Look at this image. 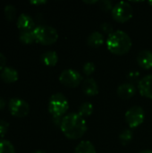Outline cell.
<instances>
[{
  "label": "cell",
  "mask_w": 152,
  "mask_h": 153,
  "mask_svg": "<svg viewBox=\"0 0 152 153\" xmlns=\"http://www.w3.org/2000/svg\"><path fill=\"white\" fill-rule=\"evenodd\" d=\"M61 130L66 138L77 140L82 138L87 131V124L78 113H70L64 117L60 124Z\"/></svg>",
  "instance_id": "obj_1"
},
{
  "label": "cell",
  "mask_w": 152,
  "mask_h": 153,
  "mask_svg": "<svg viewBox=\"0 0 152 153\" xmlns=\"http://www.w3.org/2000/svg\"><path fill=\"white\" fill-rule=\"evenodd\" d=\"M107 47L114 55L122 56L130 51L132 48V39L126 32L116 30L108 36Z\"/></svg>",
  "instance_id": "obj_2"
},
{
  "label": "cell",
  "mask_w": 152,
  "mask_h": 153,
  "mask_svg": "<svg viewBox=\"0 0 152 153\" xmlns=\"http://www.w3.org/2000/svg\"><path fill=\"white\" fill-rule=\"evenodd\" d=\"M32 31L36 41L43 45L54 44L58 39V33L56 30L48 25H39L35 27Z\"/></svg>",
  "instance_id": "obj_3"
},
{
  "label": "cell",
  "mask_w": 152,
  "mask_h": 153,
  "mask_svg": "<svg viewBox=\"0 0 152 153\" xmlns=\"http://www.w3.org/2000/svg\"><path fill=\"white\" fill-rule=\"evenodd\" d=\"M69 108L67 99L62 93L53 94L48 101V111L54 117H60L66 113Z\"/></svg>",
  "instance_id": "obj_4"
},
{
  "label": "cell",
  "mask_w": 152,
  "mask_h": 153,
  "mask_svg": "<svg viewBox=\"0 0 152 153\" xmlns=\"http://www.w3.org/2000/svg\"><path fill=\"white\" fill-rule=\"evenodd\" d=\"M133 14L132 5L125 1L118 2L112 9V16L118 22H126Z\"/></svg>",
  "instance_id": "obj_5"
},
{
  "label": "cell",
  "mask_w": 152,
  "mask_h": 153,
  "mask_svg": "<svg viewBox=\"0 0 152 153\" xmlns=\"http://www.w3.org/2000/svg\"><path fill=\"white\" fill-rule=\"evenodd\" d=\"M60 82L69 88H76L80 85L82 81V74L73 69H66L64 70L59 75Z\"/></svg>",
  "instance_id": "obj_6"
},
{
  "label": "cell",
  "mask_w": 152,
  "mask_h": 153,
  "mask_svg": "<svg viewBox=\"0 0 152 153\" xmlns=\"http://www.w3.org/2000/svg\"><path fill=\"white\" fill-rule=\"evenodd\" d=\"M145 118V113L142 108L139 106L129 108L125 113V120L131 128H136L140 126Z\"/></svg>",
  "instance_id": "obj_7"
},
{
  "label": "cell",
  "mask_w": 152,
  "mask_h": 153,
  "mask_svg": "<svg viewBox=\"0 0 152 153\" xmlns=\"http://www.w3.org/2000/svg\"><path fill=\"white\" fill-rule=\"evenodd\" d=\"M8 107H9V110L11 114L18 117H23L27 116L30 111L29 104L24 100L20 99V98L11 99L9 100Z\"/></svg>",
  "instance_id": "obj_8"
},
{
  "label": "cell",
  "mask_w": 152,
  "mask_h": 153,
  "mask_svg": "<svg viewBox=\"0 0 152 153\" xmlns=\"http://www.w3.org/2000/svg\"><path fill=\"white\" fill-rule=\"evenodd\" d=\"M138 90L142 96L152 99V74L144 76L138 83Z\"/></svg>",
  "instance_id": "obj_9"
},
{
  "label": "cell",
  "mask_w": 152,
  "mask_h": 153,
  "mask_svg": "<svg viewBox=\"0 0 152 153\" xmlns=\"http://www.w3.org/2000/svg\"><path fill=\"white\" fill-rule=\"evenodd\" d=\"M136 88L132 83H124L117 88V95L122 100H129L134 96Z\"/></svg>",
  "instance_id": "obj_10"
},
{
  "label": "cell",
  "mask_w": 152,
  "mask_h": 153,
  "mask_svg": "<svg viewBox=\"0 0 152 153\" xmlns=\"http://www.w3.org/2000/svg\"><path fill=\"white\" fill-rule=\"evenodd\" d=\"M82 91L87 96H96L99 91V85L93 78H87L82 82Z\"/></svg>",
  "instance_id": "obj_11"
},
{
  "label": "cell",
  "mask_w": 152,
  "mask_h": 153,
  "mask_svg": "<svg viewBox=\"0 0 152 153\" xmlns=\"http://www.w3.org/2000/svg\"><path fill=\"white\" fill-rule=\"evenodd\" d=\"M137 62L143 69L152 68V52L150 50H142L137 56Z\"/></svg>",
  "instance_id": "obj_12"
},
{
  "label": "cell",
  "mask_w": 152,
  "mask_h": 153,
  "mask_svg": "<svg viewBox=\"0 0 152 153\" xmlns=\"http://www.w3.org/2000/svg\"><path fill=\"white\" fill-rule=\"evenodd\" d=\"M17 27L22 30H31L34 27V21L30 15L22 13L17 19Z\"/></svg>",
  "instance_id": "obj_13"
},
{
  "label": "cell",
  "mask_w": 152,
  "mask_h": 153,
  "mask_svg": "<svg viewBox=\"0 0 152 153\" xmlns=\"http://www.w3.org/2000/svg\"><path fill=\"white\" fill-rule=\"evenodd\" d=\"M0 77L5 82H13L18 79V72L11 66H5L1 71Z\"/></svg>",
  "instance_id": "obj_14"
},
{
  "label": "cell",
  "mask_w": 152,
  "mask_h": 153,
  "mask_svg": "<svg viewBox=\"0 0 152 153\" xmlns=\"http://www.w3.org/2000/svg\"><path fill=\"white\" fill-rule=\"evenodd\" d=\"M41 61L47 66H54L58 62V56L56 51H46L41 55Z\"/></svg>",
  "instance_id": "obj_15"
},
{
  "label": "cell",
  "mask_w": 152,
  "mask_h": 153,
  "mask_svg": "<svg viewBox=\"0 0 152 153\" xmlns=\"http://www.w3.org/2000/svg\"><path fill=\"white\" fill-rule=\"evenodd\" d=\"M104 43L103 35L99 31H94L87 38V44L92 48H99Z\"/></svg>",
  "instance_id": "obj_16"
},
{
  "label": "cell",
  "mask_w": 152,
  "mask_h": 153,
  "mask_svg": "<svg viewBox=\"0 0 152 153\" xmlns=\"http://www.w3.org/2000/svg\"><path fill=\"white\" fill-rule=\"evenodd\" d=\"M75 153H96V150L90 142L82 141L76 146Z\"/></svg>",
  "instance_id": "obj_17"
},
{
  "label": "cell",
  "mask_w": 152,
  "mask_h": 153,
  "mask_svg": "<svg viewBox=\"0 0 152 153\" xmlns=\"http://www.w3.org/2000/svg\"><path fill=\"white\" fill-rule=\"evenodd\" d=\"M93 105L90 102H84L82 104L80 105L79 107V111L78 114L80 116H82V117H90L92 113H93Z\"/></svg>",
  "instance_id": "obj_18"
},
{
  "label": "cell",
  "mask_w": 152,
  "mask_h": 153,
  "mask_svg": "<svg viewBox=\"0 0 152 153\" xmlns=\"http://www.w3.org/2000/svg\"><path fill=\"white\" fill-rule=\"evenodd\" d=\"M19 39L24 44H30L33 41H36L32 30H22L19 35Z\"/></svg>",
  "instance_id": "obj_19"
},
{
  "label": "cell",
  "mask_w": 152,
  "mask_h": 153,
  "mask_svg": "<svg viewBox=\"0 0 152 153\" xmlns=\"http://www.w3.org/2000/svg\"><path fill=\"white\" fill-rule=\"evenodd\" d=\"M0 153H15L14 146L5 139H0Z\"/></svg>",
  "instance_id": "obj_20"
},
{
  "label": "cell",
  "mask_w": 152,
  "mask_h": 153,
  "mask_svg": "<svg viewBox=\"0 0 152 153\" xmlns=\"http://www.w3.org/2000/svg\"><path fill=\"white\" fill-rule=\"evenodd\" d=\"M133 132L130 129H125V130H124L120 134V135H119V141H120V143L122 144L127 145L133 140Z\"/></svg>",
  "instance_id": "obj_21"
},
{
  "label": "cell",
  "mask_w": 152,
  "mask_h": 153,
  "mask_svg": "<svg viewBox=\"0 0 152 153\" xmlns=\"http://www.w3.org/2000/svg\"><path fill=\"white\" fill-rule=\"evenodd\" d=\"M4 14L8 20H13L16 14V8L14 7V5L11 4H6L4 7Z\"/></svg>",
  "instance_id": "obj_22"
},
{
  "label": "cell",
  "mask_w": 152,
  "mask_h": 153,
  "mask_svg": "<svg viewBox=\"0 0 152 153\" xmlns=\"http://www.w3.org/2000/svg\"><path fill=\"white\" fill-rule=\"evenodd\" d=\"M95 68L96 67H95L94 63H92V62H87V63L84 64V65L82 67V70H83V72H84V74L86 75H90V74H92L94 73Z\"/></svg>",
  "instance_id": "obj_23"
},
{
  "label": "cell",
  "mask_w": 152,
  "mask_h": 153,
  "mask_svg": "<svg viewBox=\"0 0 152 153\" xmlns=\"http://www.w3.org/2000/svg\"><path fill=\"white\" fill-rule=\"evenodd\" d=\"M9 128V123L4 119H0V136L3 137Z\"/></svg>",
  "instance_id": "obj_24"
},
{
  "label": "cell",
  "mask_w": 152,
  "mask_h": 153,
  "mask_svg": "<svg viewBox=\"0 0 152 153\" xmlns=\"http://www.w3.org/2000/svg\"><path fill=\"white\" fill-rule=\"evenodd\" d=\"M113 4H112V2L111 1H108V0H103L100 2V8L103 9L104 11H108L110 9H113Z\"/></svg>",
  "instance_id": "obj_25"
},
{
  "label": "cell",
  "mask_w": 152,
  "mask_h": 153,
  "mask_svg": "<svg viewBox=\"0 0 152 153\" xmlns=\"http://www.w3.org/2000/svg\"><path fill=\"white\" fill-rule=\"evenodd\" d=\"M101 28H102V30H103L107 34L111 35V34L113 33V26H112L110 23H108V22H104V23H102V24H101Z\"/></svg>",
  "instance_id": "obj_26"
},
{
  "label": "cell",
  "mask_w": 152,
  "mask_h": 153,
  "mask_svg": "<svg viewBox=\"0 0 152 153\" xmlns=\"http://www.w3.org/2000/svg\"><path fill=\"white\" fill-rule=\"evenodd\" d=\"M5 62H6V58H5L4 55L3 53L0 52V71H2V70L5 67V66H4Z\"/></svg>",
  "instance_id": "obj_27"
},
{
  "label": "cell",
  "mask_w": 152,
  "mask_h": 153,
  "mask_svg": "<svg viewBox=\"0 0 152 153\" xmlns=\"http://www.w3.org/2000/svg\"><path fill=\"white\" fill-rule=\"evenodd\" d=\"M4 106H5V100L4 98L0 97V110L3 109L4 108Z\"/></svg>",
  "instance_id": "obj_28"
},
{
  "label": "cell",
  "mask_w": 152,
  "mask_h": 153,
  "mask_svg": "<svg viewBox=\"0 0 152 153\" xmlns=\"http://www.w3.org/2000/svg\"><path fill=\"white\" fill-rule=\"evenodd\" d=\"M47 1H45V0H39V1H30V3L31 4H45Z\"/></svg>",
  "instance_id": "obj_29"
},
{
  "label": "cell",
  "mask_w": 152,
  "mask_h": 153,
  "mask_svg": "<svg viewBox=\"0 0 152 153\" xmlns=\"http://www.w3.org/2000/svg\"><path fill=\"white\" fill-rule=\"evenodd\" d=\"M140 153H152V151H151V150H145V151H142Z\"/></svg>",
  "instance_id": "obj_30"
},
{
  "label": "cell",
  "mask_w": 152,
  "mask_h": 153,
  "mask_svg": "<svg viewBox=\"0 0 152 153\" xmlns=\"http://www.w3.org/2000/svg\"><path fill=\"white\" fill-rule=\"evenodd\" d=\"M84 3H87V4H95V3H98V1H84Z\"/></svg>",
  "instance_id": "obj_31"
},
{
  "label": "cell",
  "mask_w": 152,
  "mask_h": 153,
  "mask_svg": "<svg viewBox=\"0 0 152 153\" xmlns=\"http://www.w3.org/2000/svg\"><path fill=\"white\" fill-rule=\"evenodd\" d=\"M32 153H46L44 151H40V150H38V151H35L34 152Z\"/></svg>",
  "instance_id": "obj_32"
},
{
  "label": "cell",
  "mask_w": 152,
  "mask_h": 153,
  "mask_svg": "<svg viewBox=\"0 0 152 153\" xmlns=\"http://www.w3.org/2000/svg\"><path fill=\"white\" fill-rule=\"evenodd\" d=\"M149 4H151V5L152 6V0L151 1H149Z\"/></svg>",
  "instance_id": "obj_33"
}]
</instances>
